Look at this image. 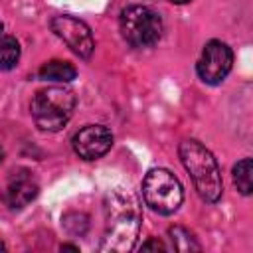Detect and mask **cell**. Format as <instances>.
<instances>
[{
  "label": "cell",
  "instance_id": "6da1fadb",
  "mask_svg": "<svg viewBox=\"0 0 253 253\" xmlns=\"http://www.w3.org/2000/svg\"><path fill=\"white\" fill-rule=\"evenodd\" d=\"M105 233L101 251H130L136 243L142 211L138 198L125 188H115L105 196Z\"/></svg>",
  "mask_w": 253,
  "mask_h": 253
},
{
  "label": "cell",
  "instance_id": "7a4b0ae2",
  "mask_svg": "<svg viewBox=\"0 0 253 253\" xmlns=\"http://www.w3.org/2000/svg\"><path fill=\"white\" fill-rule=\"evenodd\" d=\"M184 168L190 172L198 194L206 202H217L221 196V172L213 154L198 140L188 138L178 148Z\"/></svg>",
  "mask_w": 253,
  "mask_h": 253
},
{
  "label": "cell",
  "instance_id": "3957f363",
  "mask_svg": "<svg viewBox=\"0 0 253 253\" xmlns=\"http://www.w3.org/2000/svg\"><path fill=\"white\" fill-rule=\"evenodd\" d=\"M75 95L63 87L40 89L32 99V117L42 130L55 132L67 125L75 109Z\"/></svg>",
  "mask_w": 253,
  "mask_h": 253
},
{
  "label": "cell",
  "instance_id": "277c9868",
  "mask_svg": "<svg viewBox=\"0 0 253 253\" xmlns=\"http://www.w3.org/2000/svg\"><path fill=\"white\" fill-rule=\"evenodd\" d=\"M121 34L134 47L154 45L162 36L160 14L142 4L126 6L121 12Z\"/></svg>",
  "mask_w": 253,
  "mask_h": 253
},
{
  "label": "cell",
  "instance_id": "5b68a950",
  "mask_svg": "<svg viewBox=\"0 0 253 253\" xmlns=\"http://www.w3.org/2000/svg\"><path fill=\"white\" fill-rule=\"evenodd\" d=\"M142 196L146 206H150V210L162 215L174 213L184 200V192L178 178L164 168H154L144 176Z\"/></svg>",
  "mask_w": 253,
  "mask_h": 253
},
{
  "label": "cell",
  "instance_id": "8992f818",
  "mask_svg": "<svg viewBox=\"0 0 253 253\" xmlns=\"http://www.w3.org/2000/svg\"><path fill=\"white\" fill-rule=\"evenodd\" d=\"M231 65H233L231 47L219 40H211L206 43L196 69L204 83L217 85L227 77V73L231 71Z\"/></svg>",
  "mask_w": 253,
  "mask_h": 253
},
{
  "label": "cell",
  "instance_id": "52a82bcc",
  "mask_svg": "<svg viewBox=\"0 0 253 253\" xmlns=\"http://www.w3.org/2000/svg\"><path fill=\"white\" fill-rule=\"evenodd\" d=\"M51 30L79 57H83V59L91 57V53L95 49V40H93L91 28L83 20H77L73 16H55L51 20Z\"/></svg>",
  "mask_w": 253,
  "mask_h": 253
},
{
  "label": "cell",
  "instance_id": "ba28073f",
  "mask_svg": "<svg viewBox=\"0 0 253 253\" xmlns=\"http://www.w3.org/2000/svg\"><path fill=\"white\" fill-rule=\"evenodd\" d=\"M73 150L85 160H97L113 144V134L103 125H87L73 134Z\"/></svg>",
  "mask_w": 253,
  "mask_h": 253
},
{
  "label": "cell",
  "instance_id": "9c48e42d",
  "mask_svg": "<svg viewBox=\"0 0 253 253\" xmlns=\"http://www.w3.org/2000/svg\"><path fill=\"white\" fill-rule=\"evenodd\" d=\"M36 196H38V184L28 172L14 174L4 192V200L12 210H20L28 206Z\"/></svg>",
  "mask_w": 253,
  "mask_h": 253
},
{
  "label": "cell",
  "instance_id": "30bf717a",
  "mask_svg": "<svg viewBox=\"0 0 253 253\" xmlns=\"http://www.w3.org/2000/svg\"><path fill=\"white\" fill-rule=\"evenodd\" d=\"M40 79H45V81H73L75 75H77V69L73 67V63L69 61H61V59H51V61H45L40 71H38Z\"/></svg>",
  "mask_w": 253,
  "mask_h": 253
},
{
  "label": "cell",
  "instance_id": "8fae6325",
  "mask_svg": "<svg viewBox=\"0 0 253 253\" xmlns=\"http://www.w3.org/2000/svg\"><path fill=\"white\" fill-rule=\"evenodd\" d=\"M251 174H253L251 158H243V160H239V162L233 166V182H235L237 190H239L243 196H249L251 190H253Z\"/></svg>",
  "mask_w": 253,
  "mask_h": 253
},
{
  "label": "cell",
  "instance_id": "7c38bea8",
  "mask_svg": "<svg viewBox=\"0 0 253 253\" xmlns=\"http://www.w3.org/2000/svg\"><path fill=\"white\" fill-rule=\"evenodd\" d=\"M20 59V43L16 42V38L6 36L0 40V69L8 71L12 69Z\"/></svg>",
  "mask_w": 253,
  "mask_h": 253
},
{
  "label": "cell",
  "instance_id": "4fadbf2b",
  "mask_svg": "<svg viewBox=\"0 0 253 253\" xmlns=\"http://www.w3.org/2000/svg\"><path fill=\"white\" fill-rule=\"evenodd\" d=\"M168 235H170L172 247L176 251H200V243L196 241V237L186 227L174 225V227L168 229Z\"/></svg>",
  "mask_w": 253,
  "mask_h": 253
},
{
  "label": "cell",
  "instance_id": "5bb4252c",
  "mask_svg": "<svg viewBox=\"0 0 253 253\" xmlns=\"http://www.w3.org/2000/svg\"><path fill=\"white\" fill-rule=\"evenodd\" d=\"M142 249L146 251V249H160V251H164L166 247L162 245V241H158V239H150V241H146L144 245H142Z\"/></svg>",
  "mask_w": 253,
  "mask_h": 253
},
{
  "label": "cell",
  "instance_id": "9a60e30c",
  "mask_svg": "<svg viewBox=\"0 0 253 253\" xmlns=\"http://www.w3.org/2000/svg\"><path fill=\"white\" fill-rule=\"evenodd\" d=\"M170 2H174V4H186V2H190V0H170Z\"/></svg>",
  "mask_w": 253,
  "mask_h": 253
},
{
  "label": "cell",
  "instance_id": "2e32d148",
  "mask_svg": "<svg viewBox=\"0 0 253 253\" xmlns=\"http://www.w3.org/2000/svg\"><path fill=\"white\" fill-rule=\"evenodd\" d=\"M2 249H6V247H4V243H0V251H2Z\"/></svg>",
  "mask_w": 253,
  "mask_h": 253
},
{
  "label": "cell",
  "instance_id": "e0dca14e",
  "mask_svg": "<svg viewBox=\"0 0 253 253\" xmlns=\"http://www.w3.org/2000/svg\"><path fill=\"white\" fill-rule=\"evenodd\" d=\"M0 162H2V148H0Z\"/></svg>",
  "mask_w": 253,
  "mask_h": 253
},
{
  "label": "cell",
  "instance_id": "ac0fdd59",
  "mask_svg": "<svg viewBox=\"0 0 253 253\" xmlns=\"http://www.w3.org/2000/svg\"><path fill=\"white\" fill-rule=\"evenodd\" d=\"M0 34H2V22H0Z\"/></svg>",
  "mask_w": 253,
  "mask_h": 253
}]
</instances>
